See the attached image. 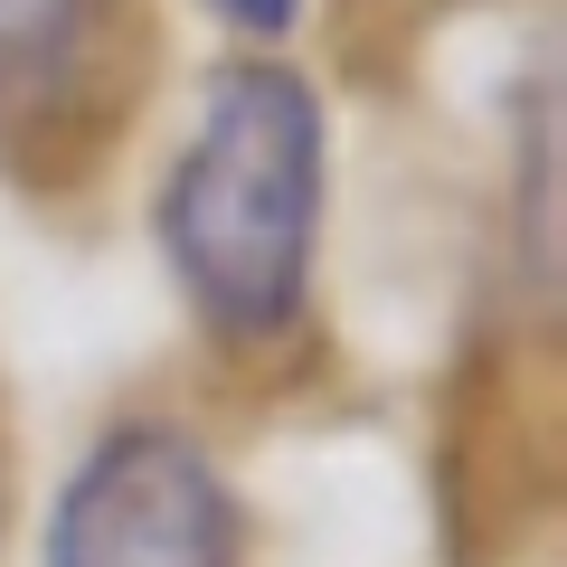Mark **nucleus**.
Instances as JSON below:
<instances>
[{
	"instance_id": "nucleus-1",
	"label": "nucleus",
	"mask_w": 567,
	"mask_h": 567,
	"mask_svg": "<svg viewBox=\"0 0 567 567\" xmlns=\"http://www.w3.org/2000/svg\"><path fill=\"white\" fill-rule=\"evenodd\" d=\"M322 95L293 66L237 58L208 76L199 123L152 199V237L218 341L256 350L293 331L312 293V246H322Z\"/></svg>"
},
{
	"instance_id": "nucleus-2",
	"label": "nucleus",
	"mask_w": 567,
	"mask_h": 567,
	"mask_svg": "<svg viewBox=\"0 0 567 567\" xmlns=\"http://www.w3.org/2000/svg\"><path fill=\"white\" fill-rule=\"evenodd\" d=\"M237 492L181 425H114L95 435L48 511V567H237Z\"/></svg>"
},
{
	"instance_id": "nucleus-3",
	"label": "nucleus",
	"mask_w": 567,
	"mask_h": 567,
	"mask_svg": "<svg viewBox=\"0 0 567 567\" xmlns=\"http://www.w3.org/2000/svg\"><path fill=\"white\" fill-rule=\"evenodd\" d=\"M114 0H0V123L48 114L95 58Z\"/></svg>"
},
{
	"instance_id": "nucleus-4",
	"label": "nucleus",
	"mask_w": 567,
	"mask_h": 567,
	"mask_svg": "<svg viewBox=\"0 0 567 567\" xmlns=\"http://www.w3.org/2000/svg\"><path fill=\"white\" fill-rule=\"evenodd\" d=\"M237 39H293V20H303V0H208Z\"/></svg>"
}]
</instances>
